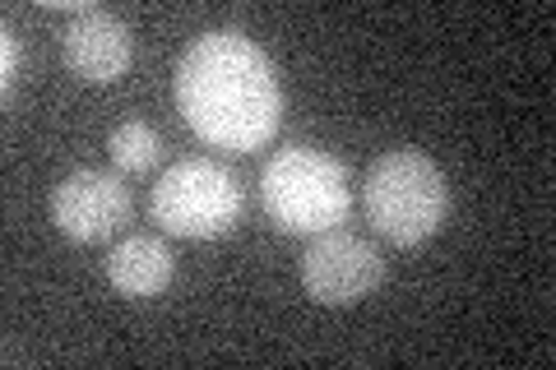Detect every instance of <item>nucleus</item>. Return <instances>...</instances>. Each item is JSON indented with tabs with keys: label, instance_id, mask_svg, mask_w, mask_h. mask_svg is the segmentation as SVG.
Wrapping results in <instances>:
<instances>
[{
	"label": "nucleus",
	"instance_id": "f257e3e1",
	"mask_svg": "<svg viewBox=\"0 0 556 370\" xmlns=\"http://www.w3.org/2000/svg\"><path fill=\"white\" fill-rule=\"evenodd\" d=\"M177 112L208 149L255 153L278 135L283 120V84L269 56L247 33L214 28L181 51L172 75Z\"/></svg>",
	"mask_w": 556,
	"mask_h": 370
},
{
	"label": "nucleus",
	"instance_id": "f03ea898",
	"mask_svg": "<svg viewBox=\"0 0 556 370\" xmlns=\"http://www.w3.org/2000/svg\"><path fill=\"white\" fill-rule=\"evenodd\" d=\"M260 200H265V214L274 218L278 232L320 237V232H334L348 218L353 181H348V167L334 153L311 149V144H288L269 157L265 176H260Z\"/></svg>",
	"mask_w": 556,
	"mask_h": 370
},
{
	"label": "nucleus",
	"instance_id": "7ed1b4c3",
	"mask_svg": "<svg viewBox=\"0 0 556 370\" xmlns=\"http://www.w3.org/2000/svg\"><path fill=\"white\" fill-rule=\"evenodd\" d=\"M362 208L390 245H422L441 232L450 186L441 167L417 149H390L362 176Z\"/></svg>",
	"mask_w": 556,
	"mask_h": 370
},
{
	"label": "nucleus",
	"instance_id": "20e7f679",
	"mask_svg": "<svg viewBox=\"0 0 556 370\" xmlns=\"http://www.w3.org/2000/svg\"><path fill=\"white\" fill-rule=\"evenodd\" d=\"M153 222L167 237L214 241L241 218V181L214 157H177L153 186Z\"/></svg>",
	"mask_w": 556,
	"mask_h": 370
},
{
	"label": "nucleus",
	"instance_id": "39448f33",
	"mask_svg": "<svg viewBox=\"0 0 556 370\" xmlns=\"http://www.w3.org/2000/svg\"><path fill=\"white\" fill-rule=\"evenodd\" d=\"M386 273V259L371 241H362L353 232H320L311 237L302 255V288L311 302L320 306H353L362 302Z\"/></svg>",
	"mask_w": 556,
	"mask_h": 370
},
{
	"label": "nucleus",
	"instance_id": "423d86ee",
	"mask_svg": "<svg viewBox=\"0 0 556 370\" xmlns=\"http://www.w3.org/2000/svg\"><path fill=\"white\" fill-rule=\"evenodd\" d=\"M51 222L65 241H108L130 222V186L121 181V171H70L51 190Z\"/></svg>",
	"mask_w": 556,
	"mask_h": 370
},
{
	"label": "nucleus",
	"instance_id": "0eeeda50",
	"mask_svg": "<svg viewBox=\"0 0 556 370\" xmlns=\"http://www.w3.org/2000/svg\"><path fill=\"white\" fill-rule=\"evenodd\" d=\"M61 56L75 79L112 84L126 75L135 61V33L126 20H116L112 10L84 5L79 14H70V24L61 28Z\"/></svg>",
	"mask_w": 556,
	"mask_h": 370
},
{
	"label": "nucleus",
	"instance_id": "6e6552de",
	"mask_svg": "<svg viewBox=\"0 0 556 370\" xmlns=\"http://www.w3.org/2000/svg\"><path fill=\"white\" fill-rule=\"evenodd\" d=\"M172 278H177V255L163 237H126L112 245L108 283L130 302H149V296L167 292Z\"/></svg>",
	"mask_w": 556,
	"mask_h": 370
},
{
	"label": "nucleus",
	"instance_id": "1a4fd4ad",
	"mask_svg": "<svg viewBox=\"0 0 556 370\" xmlns=\"http://www.w3.org/2000/svg\"><path fill=\"white\" fill-rule=\"evenodd\" d=\"M108 153H112L121 176H139L163 157V139L149 120H121V126L108 135Z\"/></svg>",
	"mask_w": 556,
	"mask_h": 370
},
{
	"label": "nucleus",
	"instance_id": "9d476101",
	"mask_svg": "<svg viewBox=\"0 0 556 370\" xmlns=\"http://www.w3.org/2000/svg\"><path fill=\"white\" fill-rule=\"evenodd\" d=\"M0 38H5V93L14 88V79H20V65H24V51H20V38H14V33L5 28L0 33Z\"/></svg>",
	"mask_w": 556,
	"mask_h": 370
}]
</instances>
